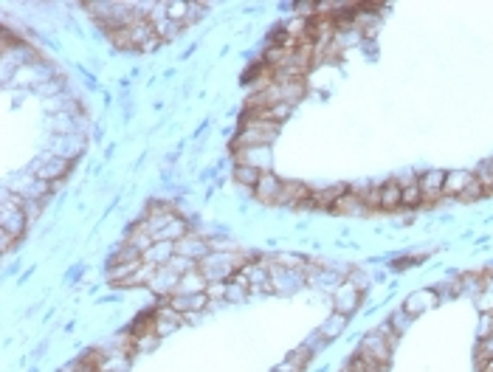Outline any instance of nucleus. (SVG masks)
I'll return each mask as SVG.
<instances>
[{"mask_svg":"<svg viewBox=\"0 0 493 372\" xmlns=\"http://www.w3.org/2000/svg\"><path fill=\"white\" fill-rule=\"evenodd\" d=\"M420 192H423V203H437L443 198V186H445V169H429L417 178Z\"/></svg>","mask_w":493,"mask_h":372,"instance_id":"obj_6","label":"nucleus"},{"mask_svg":"<svg viewBox=\"0 0 493 372\" xmlns=\"http://www.w3.org/2000/svg\"><path fill=\"white\" fill-rule=\"evenodd\" d=\"M183 313H178L172 305H164V308H155V333L158 336H166V333H172L175 327H180L183 324Z\"/></svg>","mask_w":493,"mask_h":372,"instance_id":"obj_16","label":"nucleus"},{"mask_svg":"<svg viewBox=\"0 0 493 372\" xmlns=\"http://www.w3.org/2000/svg\"><path fill=\"white\" fill-rule=\"evenodd\" d=\"M172 257H175V243H169V240H155V245L144 254V262L161 268V265H169Z\"/></svg>","mask_w":493,"mask_h":372,"instance_id":"obj_18","label":"nucleus"},{"mask_svg":"<svg viewBox=\"0 0 493 372\" xmlns=\"http://www.w3.org/2000/svg\"><path fill=\"white\" fill-rule=\"evenodd\" d=\"M226 294H229V282H209L206 285V296L215 302V299H226Z\"/></svg>","mask_w":493,"mask_h":372,"instance_id":"obj_34","label":"nucleus"},{"mask_svg":"<svg viewBox=\"0 0 493 372\" xmlns=\"http://www.w3.org/2000/svg\"><path fill=\"white\" fill-rule=\"evenodd\" d=\"M259 169H254V166H245V164H237L234 166V180L237 183H243V186H248V189H254V186L259 183Z\"/></svg>","mask_w":493,"mask_h":372,"instance_id":"obj_24","label":"nucleus"},{"mask_svg":"<svg viewBox=\"0 0 493 372\" xmlns=\"http://www.w3.org/2000/svg\"><path fill=\"white\" fill-rule=\"evenodd\" d=\"M206 276L197 271V268H192V271H186L183 276H180V282H178V294H206Z\"/></svg>","mask_w":493,"mask_h":372,"instance_id":"obj_20","label":"nucleus"},{"mask_svg":"<svg viewBox=\"0 0 493 372\" xmlns=\"http://www.w3.org/2000/svg\"><path fill=\"white\" fill-rule=\"evenodd\" d=\"M147 20L152 23V31H155V37L161 43L172 40L180 31V26L175 20H169V15H166V3H152V12H147Z\"/></svg>","mask_w":493,"mask_h":372,"instance_id":"obj_4","label":"nucleus"},{"mask_svg":"<svg viewBox=\"0 0 493 372\" xmlns=\"http://www.w3.org/2000/svg\"><path fill=\"white\" fill-rule=\"evenodd\" d=\"M485 361H493V338H479L476 341V366L485 364Z\"/></svg>","mask_w":493,"mask_h":372,"instance_id":"obj_31","label":"nucleus"},{"mask_svg":"<svg viewBox=\"0 0 493 372\" xmlns=\"http://www.w3.org/2000/svg\"><path fill=\"white\" fill-rule=\"evenodd\" d=\"M271 265V262H268ZM302 282L299 271H290V268H279V265H271V285L276 294H287V291H296Z\"/></svg>","mask_w":493,"mask_h":372,"instance_id":"obj_10","label":"nucleus"},{"mask_svg":"<svg viewBox=\"0 0 493 372\" xmlns=\"http://www.w3.org/2000/svg\"><path fill=\"white\" fill-rule=\"evenodd\" d=\"M279 133V124L271 122H257V119H243V130L234 138V150H245V147H268Z\"/></svg>","mask_w":493,"mask_h":372,"instance_id":"obj_1","label":"nucleus"},{"mask_svg":"<svg viewBox=\"0 0 493 372\" xmlns=\"http://www.w3.org/2000/svg\"><path fill=\"white\" fill-rule=\"evenodd\" d=\"M482 195H485V186H482V183L476 180V175H473V178H471V183L465 186V192L459 195V201H479Z\"/></svg>","mask_w":493,"mask_h":372,"instance_id":"obj_32","label":"nucleus"},{"mask_svg":"<svg viewBox=\"0 0 493 372\" xmlns=\"http://www.w3.org/2000/svg\"><path fill=\"white\" fill-rule=\"evenodd\" d=\"M403 206V189L398 180H386L380 186V209H401Z\"/></svg>","mask_w":493,"mask_h":372,"instance_id":"obj_19","label":"nucleus"},{"mask_svg":"<svg viewBox=\"0 0 493 372\" xmlns=\"http://www.w3.org/2000/svg\"><path fill=\"white\" fill-rule=\"evenodd\" d=\"M273 372H302V366H296V364L287 358V361H282V364H279Z\"/></svg>","mask_w":493,"mask_h":372,"instance_id":"obj_40","label":"nucleus"},{"mask_svg":"<svg viewBox=\"0 0 493 372\" xmlns=\"http://www.w3.org/2000/svg\"><path fill=\"white\" fill-rule=\"evenodd\" d=\"M409 319H412V316H406L403 310H394V316L389 319V324L394 327V333H398V336H401V333L406 330V322H409Z\"/></svg>","mask_w":493,"mask_h":372,"instance_id":"obj_36","label":"nucleus"},{"mask_svg":"<svg viewBox=\"0 0 493 372\" xmlns=\"http://www.w3.org/2000/svg\"><path fill=\"white\" fill-rule=\"evenodd\" d=\"M17 237L15 234H9V231H3V229H0V248H3V254L12 248V243H15Z\"/></svg>","mask_w":493,"mask_h":372,"instance_id":"obj_38","label":"nucleus"},{"mask_svg":"<svg viewBox=\"0 0 493 372\" xmlns=\"http://www.w3.org/2000/svg\"><path fill=\"white\" fill-rule=\"evenodd\" d=\"M37 215H40V201H26V217H29V223H31Z\"/></svg>","mask_w":493,"mask_h":372,"instance_id":"obj_39","label":"nucleus"},{"mask_svg":"<svg viewBox=\"0 0 493 372\" xmlns=\"http://www.w3.org/2000/svg\"><path fill=\"white\" fill-rule=\"evenodd\" d=\"M423 203V192H420V183H409L403 186V206H420Z\"/></svg>","mask_w":493,"mask_h":372,"instance_id":"obj_29","label":"nucleus"},{"mask_svg":"<svg viewBox=\"0 0 493 372\" xmlns=\"http://www.w3.org/2000/svg\"><path fill=\"white\" fill-rule=\"evenodd\" d=\"M175 254H178V257H186V259H192V262H201V259L209 254V243L201 240V237L186 234V237H180V240L175 243Z\"/></svg>","mask_w":493,"mask_h":372,"instance_id":"obj_11","label":"nucleus"},{"mask_svg":"<svg viewBox=\"0 0 493 372\" xmlns=\"http://www.w3.org/2000/svg\"><path fill=\"white\" fill-rule=\"evenodd\" d=\"M333 302H336V313H344L350 316L358 302H361V288L355 282H341L336 291H333Z\"/></svg>","mask_w":493,"mask_h":372,"instance_id":"obj_8","label":"nucleus"},{"mask_svg":"<svg viewBox=\"0 0 493 372\" xmlns=\"http://www.w3.org/2000/svg\"><path fill=\"white\" fill-rule=\"evenodd\" d=\"M108 37H110V43H113L116 48H136V43H133V34H130L127 29H116V31H108Z\"/></svg>","mask_w":493,"mask_h":372,"instance_id":"obj_30","label":"nucleus"},{"mask_svg":"<svg viewBox=\"0 0 493 372\" xmlns=\"http://www.w3.org/2000/svg\"><path fill=\"white\" fill-rule=\"evenodd\" d=\"M158 333H147V336H138L136 338V352H144V350H150V347H155L158 344Z\"/></svg>","mask_w":493,"mask_h":372,"instance_id":"obj_35","label":"nucleus"},{"mask_svg":"<svg viewBox=\"0 0 493 372\" xmlns=\"http://www.w3.org/2000/svg\"><path fill=\"white\" fill-rule=\"evenodd\" d=\"M178 282H180V273L172 268V265H161V268H155V273H152V279H150V288L155 291V294H161V296H175L178 294Z\"/></svg>","mask_w":493,"mask_h":372,"instance_id":"obj_5","label":"nucleus"},{"mask_svg":"<svg viewBox=\"0 0 493 372\" xmlns=\"http://www.w3.org/2000/svg\"><path fill=\"white\" fill-rule=\"evenodd\" d=\"M333 212H338V215H358V212H366V206L361 203V198H358L355 192H347V195H341V198L336 201Z\"/></svg>","mask_w":493,"mask_h":372,"instance_id":"obj_21","label":"nucleus"},{"mask_svg":"<svg viewBox=\"0 0 493 372\" xmlns=\"http://www.w3.org/2000/svg\"><path fill=\"white\" fill-rule=\"evenodd\" d=\"M71 169V161L68 158H59V155H43L34 166H31V175L34 178H40V180H45V183H51V180H57V178H62L65 172Z\"/></svg>","mask_w":493,"mask_h":372,"instance_id":"obj_3","label":"nucleus"},{"mask_svg":"<svg viewBox=\"0 0 493 372\" xmlns=\"http://www.w3.org/2000/svg\"><path fill=\"white\" fill-rule=\"evenodd\" d=\"M130 333L138 338V336H147V333H155V310H144L133 324H130Z\"/></svg>","mask_w":493,"mask_h":372,"instance_id":"obj_22","label":"nucleus"},{"mask_svg":"<svg viewBox=\"0 0 493 372\" xmlns=\"http://www.w3.org/2000/svg\"><path fill=\"white\" fill-rule=\"evenodd\" d=\"M237 152V164L254 166L259 172H271V150L268 147H245V150H234Z\"/></svg>","mask_w":493,"mask_h":372,"instance_id":"obj_12","label":"nucleus"},{"mask_svg":"<svg viewBox=\"0 0 493 372\" xmlns=\"http://www.w3.org/2000/svg\"><path fill=\"white\" fill-rule=\"evenodd\" d=\"M479 372H493V361H485V364H479Z\"/></svg>","mask_w":493,"mask_h":372,"instance_id":"obj_43","label":"nucleus"},{"mask_svg":"<svg viewBox=\"0 0 493 372\" xmlns=\"http://www.w3.org/2000/svg\"><path fill=\"white\" fill-rule=\"evenodd\" d=\"M189 234V229H186V223L180 220V217H172V223L155 237V240H169V243H178L180 237H186Z\"/></svg>","mask_w":493,"mask_h":372,"instance_id":"obj_25","label":"nucleus"},{"mask_svg":"<svg viewBox=\"0 0 493 372\" xmlns=\"http://www.w3.org/2000/svg\"><path fill=\"white\" fill-rule=\"evenodd\" d=\"M358 355L366 358V361H375V364H386V366H389V361H392V341H389L383 333L372 330V333H366V336L361 338Z\"/></svg>","mask_w":493,"mask_h":372,"instance_id":"obj_2","label":"nucleus"},{"mask_svg":"<svg viewBox=\"0 0 493 372\" xmlns=\"http://www.w3.org/2000/svg\"><path fill=\"white\" fill-rule=\"evenodd\" d=\"M245 294H251L245 285H237V282H231V285H229V294H226V299H231V302H240Z\"/></svg>","mask_w":493,"mask_h":372,"instance_id":"obj_37","label":"nucleus"},{"mask_svg":"<svg viewBox=\"0 0 493 372\" xmlns=\"http://www.w3.org/2000/svg\"><path fill=\"white\" fill-rule=\"evenodd\" d=\"M158 45H161V40H158V37H150L138 51H152V48H158Z\"/></svg>","mask_w":493,"mask_h":372,"instance_id":"obj_41","label":"nucleus"},{"mask_svg":"<svg viewBox=\"0 0 493 372\" xmlns=\"http://www.w3.org/2000/svg\"><path fill=\"white\" fill-rule=\"evenodd\" d=\"M473 175H476V180L485 186V192H487V189H493V158L482 161V164L473 169Z\"/></svg>","mask_w":493,"mask_h":372,"instance_id":"obj_28","label":"nucleus"},{"mask_svg":"<svg viewBox=\"0 0 493 372\" xmlns=\"http://www.w3.org/2000/svg\"><path fill=\"white\" fill-rule=\"evenodd\" d=\"M473 172L471 169H451L445 172V186H443V198H459L465 192V186L471 183Z\"/></svg>","mask_w":493,"mask_h":372,"instance_id":"obj_14","label":"nucleus"},{"mask_svg":"<svg viewBox=\"0 0 493 372\" xmlns=\"http://www.w3.org/2000/svg\"><path fill=\"white\" fill-rule=\"evenodd\" d=\"M479 338H493V313H482L479 316V330H476Z\"/></svg>","mask_w":493,"mask_h":372,"instance_id":"obj_33","label":"nucleus"},{"mask_svg":"<svg viewBox=\"0 0 493 372\" xmlns=\"http://www.w3.org/2000/svg\"><path fill=\"white\" fill-rule=\"evenodd\" d=\"M212 299L206 296V294H175V296H169V305L178 310V313H197V310H203L206 305H209Z\"/></svg>","mask_w":493,"mask_h":372,"instance_id":"obj_13","label":"nucleus"},{"mask_svg":"<svg viewBox=\"0 0 493 372\" xmlns=\"http://www.w3.org/2000/svg\"><path fill=\"white\" fill-rule=\"evenodd\" d=\"M341 195H347V186H344V183H338V186H327V189H319V192L310 195V203H308V206H316V209H333L336 201H338Z\"/></svg>","mask_w":493,"mask_h":372,"instance_id":"obj_17","label":"nucleus"},{"mask_svg":"<svg viewBox=\"0 0 493 372\" xmlns=\"http://www.w3.org/2000/svg\"><path fill=\"white\" fill-rule=\"evenodd\" d=\"M271 265H279V268H290V271H308L310 265L302 259V257H296V254H276L271 259Z\"/></svg>","mask_w":493,"mask_h":372,"instance_id":"obj_26","label":"nucleus"},{"mask_svg":"<svg viewBox=\"0 0 493 372\" xmlns=\"http://www.w3.org/2000/svg\"><path fill=\"white\" fill-rule=\"evenodd\" d=\"M310 195H313V189H310V186H305L302 180H285L282 183L279 203L282 206H308Z\"/></svg>","mask_w":493,"mask_h":372,"instance_id":"obj_7","label":"nucleus"},{"mask_svg":"<svg viewBox=\"0 0 493 372\" xmlns=\"http://www.w3.org/2000/svg\"><path fill=\"white\" fill-rule=\"evenodd\" d=\"M282 183L273 172H262L259 175V183L254 186V195L259 203H279V195H282Z\"/></svg>","mask_w":493,"mask_h":372,"instance_id":"obj_9","label":"nucleus"},{"mask_svg":"<svg viewBox=\"0 0 493 372\" xmlns=\"http://www.w3.org/2000/svg\"><path fill=\"white\" fill-rule=\"evenodd\" d=\"M437 291H415V294H409V299L403 302V313L406 316H417V313H423V310H429V308H434L437 305Z\"/></svg>","mask_w":493,"mask_h":372,"instance_id":"obj_15","label":"nucleus"},{"mask_svg":"<svg viewBox=\"0 0 493 372\" xmlns=\"http://www.w3.org/2000/svg\"><path fill=\"white\" fill-rule=\"evenodd\" d=\"M59 90V82H48V85H40V93H57Z\"/></svg>","mask_w":493,"mask_h":372,"instance_id":"obj_42","label":"nucleus"},{"mask_svg":"<svg viewBox=\"0 0 493 372\" xmlns=\"http://www.w3.org/2000/svg\"><path fill=\"white\" fill-rule=\"evenodd\" d=\"M344 324H347V316L344 313H333L324 324H322V330H319V336L324 338V341H330V338H336L341 330H344Z\"/></svg>","mask_w":493,"mask_h":372,"instance_id":"obj_23","label":"nucleus"},{"mask_svg":"<svg viewBox=\"0 0 493 372\" xmlns=\"http://www.w3.org/2000/svg\"><path fill=\"white\" fill-rule=\"evenodd\" d=\"M355 195L361 198V203L366 209H380V186H366V189H355Z\"/></svg>","mask_w":493,"mask_h":372,"instance_id":"obj_27","label":"nucleus"}]
</instances>
